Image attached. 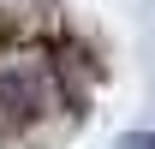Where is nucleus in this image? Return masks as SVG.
<instances>
[{
  "label": "nucleus",
  "instance_id": "1",
  "mask_svg": "<svg viewBox=\"0 0 155 149\" xmlns=\"http://www.w3.org/2000/svg\"><path fill=\"white\" fill-rule=\"evenodd\" d=\"M119 149H155V131H131V137H119Z\"/></svg>",
  "mask_w": 155,
  "mask_h": 149
}]
</instances>
